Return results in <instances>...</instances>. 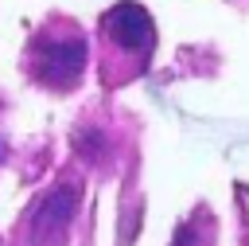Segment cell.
I'll use <instances>...</instances> for the list:
<instances>
[{
	"label": "cell",
	"instance_id": "1",
	"mask_svg": "<svg viewBox=\"0 0 249 246\" xmlns=\"http://www.w3.org/2000/svg\"><path fill=\"white\" fill-rule=\"evenodd\" d=\"M78 207H82V184L58 180L47 195L35 199V207L23 223V246H62Z\"/></svg>",
	"mask_w": 249,
	"mask_h": 246
},
{
	"label": "cell",
	"instance_id": "2",
	"mask_svg": "<svg viewBox=\"0 0 249 246\" xmlns=\"http://www.w3.org/2000/svg\"><path fill=\"white\" fill-rule=\"evenodd\" d=\"M89 47L82 35H43L31 47V74L51 90H70L86 70Z\"/></svg>",
	"mask_w": 249,
	"mask_h": 246
},
{
	"label": "cell",
	"instance_id": "3",
	"mask_svg": "<svg viewBox=\"0 0 249 246\" xmlns=\"http://www.w3.org/2000/svg\"><path fill=\"white\" fill-rule=\"evenodd\" d=\"M101 31H105V39H109L121 55H132L136 66H144L148 55H152V47H156V23H152L148 8H140V4H132V0L113 4V8L101 16Z\"/></svg>",
	"mask_w": 249,
	"mask_h": 246
},
{
	"label": "cell",
	"instance_id": "4",
	"mask_svg": "<svg viewBox=\"0 0 249 246\" xmlns=\"http://www.w3.org/2000/svg\"><path fill=\"white\" fill-rule=\"evenodd\" d=\"M78 148H82L86 156H97V152H101V133H82V137H78Z\"/></svg>",
	"mask_w": 249,
	"mask_h": 246
},
{
	"label": "cell",
	"instance_id": "5",
	"mask_svg": "<svg viewBox=\"0 0 249 246\" xmlns=\"http://www.w3.org/2000/svg\"><path fill=\"white\" fill-rule=\"evenodd\" d=\"M171 246H198V230H195V223H183Z\"/></svg>",
	"mask_w": 249,
	"mask_h": 246
}]
</instances>
